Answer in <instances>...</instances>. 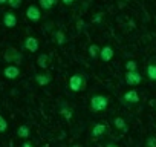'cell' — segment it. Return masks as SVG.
<instances>
[{
    "label": "cell",
    "instance_id": "obj_1",
    "mask_svg": "<svg viewBox=\"0 0 156 147\" xmlns=\"http://www.w3.org/2000/svg\"><path fill=\"white\" fill-rule=\"evenodd\" d=\"M109 106V97L107 95H101V94H97L94 97H90V110L94 113H100V112H104Z\"/></svg>",
    "mask_w": 156,
    "mask_h": 147
},
{
    "label": "cell",
    "instance_id": "obj_2",
    "mask_svg": "<svg viewBox=\"0 0 156 147\" xmlns=\"http://www.w3.org/2000/svg\"><path fill=\"white\" fill-rule=\"evenodd\" d=\"M3 60H5L8 64H17V66H20V64L23 63V54H22L17 48L9 46V48H6V51L3 52Z\"/></svg>",
    "mask_w": 156,
    "mask_h": 147
},
{
    "label": "cell",
    "instance_id": "obj_3",
    "mask_svg": "<svg viewBox=\"0 0 156 147\" xmlns=\"http://www.w3.org/2000/svg\"><path fill=\"white\" fill-rule=\"evenodd\" d=\"M67 84L72 92H83L86 89V78L81 74H73V75H70Z\"/></svg>",
    "mask_w": 156,
    "mask_h": 147
},
{
    "label": "cell",
    "instance_id": "obj_4",
    "mask_svg": "<svg viewBox=\"0 0 156 147\" xmlns=\"http://www.w3.org/2000/svg\"><path fill=\"white\" fill-rule=\"evenodd\" d=\"M124 80L129 86H138L142 81V75L139 74V70H126Z\"/></svg>",
    "mask_w": 156,
    "mask_h": 147
},
{
    "label": "cell",
    "instance_id": "obj_5",
    "mask_svg": "<svg viewBox=\"0 0 156 147\" xmlns=\"http://www.w3.org/2000/svg\"><path fill=\"white\" fill-rule=\"evenodd\" d=\"M25 14H26V19L29 22H34V23L40 22V19H41V9L37 5H29L26 8V13Z\"/></svg>",
    "mask_w": 156,
    "mask_h": 147
},
{
    "label": "cell",
    "instance_id": "obj_6",
    "mask_svg": "<svg viewBox=\"0 0 156 147\" xmlns=\"http://www.w3.org/2000/svg\"><path fill=\"white\" fill-rule=\"evenodd\" d=\"M23 48H25L26 51H29V52L35 54V52L40 49V41H38V38H37V37L29 35V37H26V38H25V41H23Z\"/></svg>",
    "mask_w": 156,
    "mask_h": 147
},
{
    "label": "cell",
    "instance_id": "obj_7",
    "mask_svg": "<svg viewBox=\"0 0 156 147\" xmlns=\"http://www.w3.org/2000/svg\"><path fill=\"white\" fill-rule=\"evenodd\" d=\"M122 104H127V106H130V104H138L139 103V94H138V91H135V89H130V91H127L124 95H122Z\"/></svg>",
    "mask_w": 156,
    "mask_h": 147
},
{
    "label": "cell",
    "instance_id": "obj_8",
    "mask_svg": "<svg viewBox=\"0 0 156 147\" xmlns=\"http://www.w3.org/2000/svg\"><path fill=\"white\" fill-rule=\"evenodd\" d=\"M3 75H5V78H8V80H16V78H19V75H20V67H19L17 64H8V66L3 69Z\"/></svg>",
    "mask_w": 156,
    "mask_h": 147
},
{
    "label": "cell",
    "instance_id": "obj_9",
    "mask_svg": "<svg viewBox=\"0 0 156 147\" xmlns=\"http://www.w3.org/2000/svg\"><path fill=\"white\" fill-rule=\"evenodd\" d=\"M2 23L5 28L8 29H12L17 26V16L14 13H5L3 14V19H2Z\"/></svg>",
    "mask_w": 156,
    "mask_h": 147
},
{
    "label": "cell",
    "instance_id": "obj_10",
    "mask_svg": "<svg viewBox=\"0 0 156 147\" xmlns=\"http://www.w3.org/2000/svg\"><path fill=\"white\" fill-rule=\"evenodd\" d=\"M113 57H115V51H113L112 46L107 45V46H103V48L100 49V58H101V61L107 63V61H110Z\"/></svg>",
    "mask_w": 156,
    "mask_h": 147
},
{
    "label": "cell",
    "instance_id": "obj_11",
    "mask_svg": "<svg viewBox=\"0 0 156 147\" xmlns=\"http://www.w3.org/2000/svg\"><path fill=\"white\" fill-rule=\"evenodd\" d=\"M106 133H107V127H106V124H103V123H97V124H94V127L90 129L92 138H101V136H104Z\"/></svg>",
    "mask_w": 156,
    "mask_h": 147
},
{
    "label": "cell",
    "instance_id": "obj_12",
    "mask_svg": "<svg viewBox=\"0 0 156 147\" xmlns=\"http://www.w3.org/2000/svg\"><path fill=\"white\" fill-rule=\"evenodd\" d=\"M34 80L38 86H48L52 81V75L51 74H35Z\"/></svg>",
    "mask_w": 156,
    "mask_h": 147
},
{
    "label": "cell",
    "instance_id": "obj_13",
    "mask_svg": "<svg viewBox=\"0 0 156 147\" xmlns=\"http://www.w3.org/2000/svg\"><path fill=\"white\" fill-rule=\"evenodd\" d=\"M52 38H54V41H55L58 46H63V45L67 41V37H66V34H64L61 29L54 31V32H52Z\"/></svg>",
    "mask_w": 156,
    "mask_h": 147
},
{
    "label": "cell",
    "instance_id": "obj_14",
    "mask_svg": "<svg viewBox=\"0 0 156 147\" xmlns=\"http://www.w3.org/2000/svg\"><path fill=\"white\" fill-rule=\"evenodd\" d=\"M58 112H60V115H63L66 120H72V117H73V112H72V109L67 106V103H60V107H58Z\"/></svg>",
    "mask_w": 156,
    "mask_h": 147
},
{
    "label": "cell",
    "instance_id": "obj_15",
    "mask_svg": "<svg viewBox=\"0 0 156 147\" xmlns=\"http://www.w3.org/2000/svg\"><path fill=\"white\" fill-rule=\"evenodd\" d=\"M112 123H113L115 129H118V130H121V132H127V130H129L127 121H126V120H124L122 117H115Z\"/></svg>",
    "mask_w": 156,
    "mask_h": 147
},
{
    "label": "cell",
    "instance_id": "obj_16",
    "mask_svg": "<svg viewBox=\"0 0 156 147\" xmlns=\"http://www.w3.org/2000/svg\"><path fill=\"white\" fill-rule=\"evenodd\" d=\"M17 136L22 139H28L31 136V127L28 124H20L17 129Z\"/></svg>",
    "mask_w": 156,
    "mask_h": 147
},
{
    "label": "cell",
    "instance_id": "obj_17",
    "mask_svg": "<svg viewBox=\"0 0 156 147\" xmlns=\"http://www.w3.org/2000/svg\"><path fill=\"white\" fill-rule=\"evenodd\" d=\"M58 0H38V6L40 9H44V11H51L54 6H57Z\"/></svg>",
    "mask_w": 156,
    "mask_h": 147
},
{
    "label": "cell",
    "instance_id": "obj_18",
    "mask_svg": "<svg viewBox=\"0 0 156 147\" xmlns=\"http://www.w3.org/2000/svg\"><path fill=\"white\" fill-rule=\"evenodd\" d=\"M37 66L41 67V69H48L49 67V55L41 52L38 57H37Z\"/></svg>",
    "mask_w": 156,
    "mask_h": 147
},
{
    "label": "cell",
    "instance_id": "obj_19",
    "mask_svg": "<svg viewBox=\"0 0 156 147\" xmlns=\"http://www.w3.org/2000/svg\"><path fill=\"white\" fill-rule=\"evenodd\" d=\"M100 46L97 45V43H92L89 48H87V52H89V55H90V58H100Z\"/></svg>",
    "mask_w": 156,
    "mask_h": 147
},
{
    "label": "cell",
    "instance_id": "obj_20",
    "mask_svg": "<svg viewBox=\"0 0 156 147\" xmlns=\"http://www.w3.org/2000/svg\"><path fill=\"white\" fill-rule=\"evenodd\" d=\"M145 74H147L148 80H151V81H156V63H151V64H148V66H147V70H145Z\"/></svg>",
    "mask_w": 156,
    "mask_h": 147
},
{
    "label": "cell",
    "instance_id": "obj_21",
    "mask_svg": "<svg viewBox=\"0 0 156 147\" xmlns=\"http://www.w3.org/2000/svg\"><path fill=\"white\" fill-rule=\"evenodd\" d=\"M124 67H126V70H138V63L135 60H127L124 63Z\"/></svg>",
    "mask_w": 156,
    "mask_h": 147
},
{
    "label": "cell",
    "instance_id": "obj_22",
    "mask_svg": "<svg viewBox=\"0 0 156 147\" xmlns=\"http://www.w3.org/2000/svg\"><path fill=\"white\" fill-rule=\"evenodd\" d=\"M103 20H104V13H95L92 17V23H95V25L103 23Z\"/></svg>",
    "mask_w": 156,
    "mask_h": 147
},
{
    "label": "cell",
    "instance_id": "obj_23",
    "mask_svg": "<svg viewBox=\"0 0 156 147\" xmlns=\"http://www.w3.org/2000/svg\"><path fill=\"white\" fill-rule=\"evenodd\" d=\"M8 130V121L3 115H0V133H5Z\"/></svg>",
    "mask_w": 156,
    "mask_h": 147
},
{
    "label": "cell",
    "instance_id": "obj_24",
    "mask_svg": "<svg viewBox=\"0 0 156 147\" xmlns=\"http://www.w3.org/2000/svg\"><path fill=\"white\" fill-rule=\"evenodd\" d=\"M22 2L23 0H8V6L12 9H19L22 6Z\"/></svg>",
    "mask_w": 156,
    "mask_h": 147
},
{
    "label": "cell",
    "instance_id": "obj_25",
    "mask_svg": "<svg viewBox=\"0 0 156 147\" xmlns=\"http://www.w3.org/2000/svg\"><path fill=\"white\" fill-rule=\"evenodd\" d=\"M145 147H156V136H148L145 139Z\"/></svg>",
    "mask_w": 156,
    "mask_h": 147
},
{
    "label": "cell",
    "instance_id": "obj_26",
    "mask_svg": "<svg viewBox=\"0 0 156 147\" xmlns=\"http://www.w3.org/2000/svg\"><path fill=\"white\" fill-rule=\"evenodd\" d=\"M75 2H76V0H61V3H64L66 6H72Z\"/></svg>",
    "mask_w": 156,
    "mask_h": 147
},
{
    "label": "cell",
    "instance_id": "obj_27",
    "mask_svg": "<svg viewBox=\"0 0 156 147\" xmlns=\"http://www.w3.org/2000/svg\"><path fill=\"white\" fill-rule=\"evenodd\" d=\"M83 26H84V22H83V20H78V22H76V29H78V32L83 29Z\"/></svg>",
    "mask_w": 156,
    "mask_h": 147
},
{
    "label": "cell",
    "instance_id": "obj_28",
    "mask_svg": "<svg viewBox=\"0 0 156 147\" xmlns=\"http://www.w3.org/2000/svg\"><path fill=\"white\" fill-rule=\"evenodd\" d=\"M22 147H34V145H32V144H31L29 141H25V142L22 144Z\"/></svg>",
    "mask_w": 156,
    "mask_h": 147
},
{
    "label": "cell",
    "instance_id": "obj_29",
    "mask_svg": "<svg viewBox=\"0 0 156 147\" xmlns=\"http://www.w3.org/2000/svg\"><path fill=\"white\" fill-rule=\"evenodd\" d=\"M106 147H119L118 144H115V142H107L106 144Z\"/></svg>",
    "mask_w": 156,
    "mask_h": 147
},
{
    "label": "cell",
    "instance_id": "obj_30",
    "mask_svg": "<svg viewBox=\"0 0 156 147\" xmlns=\"http://www.w3.org/2000/svg\"><path fill=\"white\" fill-rule=\"evenodd\" d=\"M0 5H8V0H0Z\"/></svg>",
    "mask_w": 156,
    "mask_h": 147
},
{
    "label": "cell",
    "instance_id": "obj_31",
    "mask_svg": "<svg viewBox=\"0 0 156 147\" xmlns=\"http://www.w3.org/2000/svg\"><path fill=\"white\" fill-rule=\"evenodd\" d=\"M70 147H83V145H81V144H72Z\"/></svg>",
    "mask_w": 156,
    "mask_h": 147
},
{
    "label": "cell",
    "instance_id": "obj_32",
    "mask_svg": "<svg viewBox=\"0 0 156 147\" xmlns=\"http://www.w3.org/2000/svg\"><path fill=\"white\" fill-rule=\"evenodd\" d=\"M124 2H130V0H124Z\"/></svg>",
    "mask_w": 156,
    "mask_h": 147
}]
</instances>
